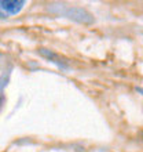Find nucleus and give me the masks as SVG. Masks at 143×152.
I'll return each instance as SVG.
<instances>
[{"label":"nucleus","instance_id":"obj_1","mask_svg":"<svg viewBox=\"0 0 143 152\" xmlns=\"http://www.w3.org/2000/svg\"><path fill=\"white\" fill-rule=\"evenodd\" d=\"M59 15H64V17H68L70 20H74L77 22H91L92 21V15L90 14L88 11H85L84 8L81 7H64L59 8V11H56Z\"/></svg>","mask_w":143,"mask_h":152},{"label":"nucleus","instance_id":"obj_2","mask_svg":"<svg viewBox=\"0 0 143 152\" xmlns=\"http://www.w3.org/2000/svg\"><path fill=\"white\" fill-rule=\"evenodd\" d=\"M24 6V0H0V18L20 14Z\"/></svg>","mask_w":143,"mask_h":152},{"label":"nucleus","instance_id":"obj_3","mask_svg":"<svg viewBox=\"0 0 143 152\" xmlns=\"http://www.w3.org/2000/svg\"><path fill=\"white\" fill-rule=\"evenodd\" d=\"M40 54L43 57H46V58H48L50 61H52V62H55L61 68H66V64H64V61H61V57L56 53L51 51V50H47V48H40Z\"/></svg>","mask_w":143,"mask_h":152},{"label":"nucleus","instance_id":"obj_4","mask_svg":"<svg viewBox=\"0 0 143 152\" xmlns=\"http://www.w3.org/2000/svg\"><path fill=\"white\" fill-rule=\"evenodd\" d=\"M136 91H138V93H142V94H143V88L142 87H136Z\"/></svg>","mask_w":143,"mask_h":152}]
</instances>
